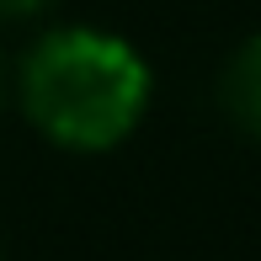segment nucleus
Wrapping results in <instances>:
<instances>
[{
	"label": "nucleus",
	"instance_id": "nucleus-1",
	"mask_svg": "<svg viewBox=\"0 0 261 261\" xmlns=\"http://www.w3.org/2000/svg\"><path fill=\"white\" fill-rule=\"evenodd\" d=\"M16 96L27 123L69 155H107L144 123L155 75L144 54L107 27H54L21 54Z\"/></svg>",
	"mask_w": 261,
	"mask_h": 261
},
{
	"label": "nucleus",
	"instance_id": "nucleus-2",
	"mask_svg": "<svg viewBox=\"0 0 261 261\" xmlns=\"http://www.w3.org/2000/svg\"><path fill=\"white\" fill-rule=\"evenodd\" d=\"M219 107H224V117H229L240 134L261 139V32L245 38L240 48L229 54V64H224V75H219Z\"/></svg>",
	"mask_w": 261,
	"mask_h": 261
},
{
	"label": "nucleus",
	"instance_id": "nucleus-3",
	"mask_svg": "<svg viewBox=\"0 0 261 261\" xmlns=\"http://www.w3.org/2000/svg\"><path fill=\"white\" fill-rule=\"evenodd\" d=\"M59 0H0V21H38L48 16Z\"/></svg>",
	"mask_w": 261,
	"mask_h": 261
},
{
	"label": "nucleus",
	"instance_id": "nucleus-4",
	"mask_svg": "<svg viewBox=\"0 0 261 261\" xmlns=\"http://www.w3.org/2000/svg\"><path fill=\"white\" fill-rule=\"evenodd\" d=\"M0 107H6V59H0Z\"/></svg>",
	"mask_w": 261,
	"mask_h": 261
}]
</instances>
